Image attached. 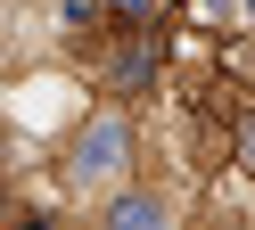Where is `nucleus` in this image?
I'll use <instances>...</instances> for the list:
<instances>
[{
  "mask_svg": "<svg viewBox=\"0 0 255 230\" xmlns=\"http://www.w3.org/2000/svg\"><path fill=\"white\" fill-rule=\"evenodd\" d=\"M239 156H247V173H255V123H247V131H239Z\"/></svg>",
  "mask_w": 255,
  "mask_h": 230,
  "instance_id": "obj_3",
  "label": "nucleus"
},
{
  "mask_svg": "<svg viewBox=\"0 0 255 230\" xmlns=\"http://www.w3.org/2000/svg\"><path fill=\"white\" fill-rule=\"evenodd\" d=\"M247 8H255V0H247Z\"/></svg>",
  "mask_w": 255,
  "mask_h": 230,
  "instance_id": "obj_4",
  "label": "nucleus"
},
{
  "mask_svg": "<svg viewBox=\"0 0 255 230\" xmlns=\"http://www.w3.org/2000/svg\"><path fill=\"white\" fill-rule=\"evenodd\" d=\"M107 230H165V206H156V197H124V206L107 214Z\"/></svg>",
  "mask_w": 255,
  "mask_h": 230,
  "instance_id": "obj_2",
  "label": "nucleus"
},
{
  "mask_svg": "<svg viewBox=\"0 0 255 230\" xmlns=\"http://www.w3.org/2000/svg\"><path fill=\"white\" fill-rule=\"evenodd\" d=\"M124 148H132V131H124V123H91V140L74 148V181H107V173L124 164Z\"/></svg>",
  "mask_w": 255,
  "mask_h": 230,
  "instance_id": "obj_1",
  "label": "nucleus"
}]
</instances>
